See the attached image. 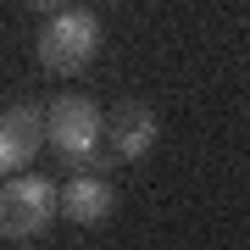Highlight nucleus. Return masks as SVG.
I'll list each match as a JSON object with an SVG mask.
<instances>
[{
    "label": "nucleus",
    "mask_w": 250,
    "mask_h": 250,
    "mask_svg": "<svg viewBox=\"0 0 250 250\" xmlns=\"http://www.w3.org/2000/svg\"><path fill=\"white\" fill-rule=\"evenodd\" d=\"M39 145H45V117H39V106H6L0 111V178H11L17 167H28V161L39 156Z\"/></svg>",
    "instance_id": "5"
},
{
    "label": "nucleus",
    "mask_w": 250,
    "mask_h": 250,
    "mask_svg": "<svg viewBox=\"0 0 250 250\" xmlns=\"http://www.w3.org/2000/svg\"><path fill=\"white\" fill-rule=\"evenodd\" d=\"M111 206H117V195H111V184H100V178H89V172H78L62 195H56V211L67 217V223H78V228H95V223H106L111 217Z\"/></svg>",
    "instance_id": "6"
},
{
    "label": "nucleus",
    "mask_w": 250,
    "mask_h": 250,
    "mask_svg": "<svg viewBox=\"0 0 250 250\" xmlns=\"http://www.w3.org/2000/svg\"><path fill=\"white\" fill-rule=\"evenodd\" d=\"M50 223H56V184L39 178V172H28V178L11 172V184L0 189V239L34 245Z\"/></svg>",
    "instance_id": "3"
},
{
    "label": "nucleus",
    "mask_w": 250,
    "mask_h": 250,
    "mask_svg": "<svg viewBox=\"0 0 250 250\" xmlns=\"http://www.w3.org/2000/svg\"><path fill=\"white\" fill-rule=\"evenodd\" d=\"M156 134H161L156 111L139 106V100H123V106H111V117H100V139L111 145L117 161H139V156H150Z\"/></svg>",
    "instance_id": "4"
},
{
    "label": "nucleus",
    "mask_w": 250,
    "mask_h": 250,
    "mask_svg": "<svg viewBox=\"0 0 250 250\" xmlns=\"http://www.w3.org/2000/svg\"><path fill=\"white\" fill-rule=\"evenodd\" d=\"M45 139L56 145V156L67 161V167L89 172L100 161V106L83 95H62L50 100V117H45Z\"/></svg>",
    "instance_id": "2"
},
{
    "label": "nucleus",
    "mask_w": 250,
    "mask_h": 250,
    "mask_svg": "<svg viewBox=\"0 0 250 250\" xmlns=\"http://www.w3.org/2000/svg\"><path fill=\"white\" fill-rule=\"evenodd\" d=\"M34 11H62V6H72V0H28Z\"/></svg>",
    "instance_id": "7"
},
{
    "label": "nucleus",
    "mask_w": 250,
    "mask_h": 250,
    "mask_svg": "<svg viewBox=\"0 0 250 250\" xmlns=\"http://www.w3.org/2000/svg\"><path fill=\"white\" fill-rule=\"evenodd\" d=\"M100 50V22L95 11H78V6H62L50 11L45 28H39V67L50 72H83Z\"/></svg>",
    "instance_id": "1"
}]
</instances>
